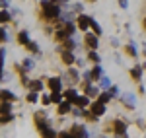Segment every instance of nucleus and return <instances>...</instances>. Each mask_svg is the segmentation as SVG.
<instances>
[{
  "instance_id": "1",
  "label": "nucleus",
  "mask_w": 146,
  "mask_h": 138,
  "mask_svg": "<svg viewBox=\"0 0 146 138\" xmlns=\"http://www.w3.org/2000/svg\"><path fill=\"white\" fill-rule=\"evenodd\" d=\"M41 8H43V18L45 20H56L60 18V2H41Z\"/></svg>"
},
{
  "instance_id": "2",
  "label": "nucleus",
  "mask_w": 146,
  "mask_h": 138,
  "mask_svg": "<svg viewBox=\"0 0 146 138\" xmlns=\"http://www.w3.org/2000/svg\"><path fill=\"white\" fill-rule=\"evenodd\" d=\"M35 125H37V128L43 132V130H47L49 128V123H47V119H45V113L43 111H39V113H35Z\"/></svg>"
},
{
  "instance_id": "3",
  "label": "nucleus",
  "mask_w": 146,
  "mask_h": 138,
  "mask_svg": "<svg viewBox=\"0 0 146 138\" xmlns=\"http://www.w3.org/2000/svg\"><path fill=\"white\" fill-rule=\"evenodd\" d=\"M47 86H49V90L53 93H60V90H62V80L60 78H49L47 80Z\"/></svg>"
},
{
  "instance_id": "4",
  "label": "nucleus",
  "mask_w": 146,
  "mask_h": 138,
  "mask_svg": "<svg viewBox=\"0 0 146 138\" xmlns=\"http://www.w3.org/2000/svg\"><path fill=\"white\" fill-rule=\"evenodd\" d=\"M113 132H115V136H125L127 125H125L121 119H115V121H113Z\"/></svg>"
},
{
  "instance_id": "5",
  "label": "nucleus",
  "mask_w": 146,
  "mask_h": 138,
  "mask_svg": "<svg viewBox=\"0 0 146 138\" xmlns=\"http://www.w3.org/2000/svg\"><path fill=\"white\" fill-rule=\"evenodd\" d=\"M76 25L80 27V31H86L88 27H92V18L84 16V14H80V16H78V20H76Z\"/></svg>"
},
{
  "instance_id": "6",
  "label": "nucleus",
  "mask_w": 146,
  "mask_h": 138,
  "mask_svg": "<svg viewBox=\"0 0 146 138\" xmlns=\"http://www.w3.org/2000/svg\"><path fill=\"white\" fill-rule=\"evenodd\" d=\"M70 134H72V138H88V130L82 125H74L70 128Z\"/></svg>"
},
{
  "instance_id": "7",
  "label": "nucleus",
  "mask_w": 146,
  "mask_h": 138,
  "mask_svg": "<svg viewBox=\"0 0 146 138\" xmlns=\"http://www.w3.org/2000/svg\"><path fill=\"white\" fill-rule=\"evenodd\" d=\"M123 103H125V107H129V109H135L136 107V97H135V93H131V92H127V93H123Z\"/></svg>"
},
{
  "instance_id": "8",
  "label": "nucleus",
  "mask_w": 146,
  "mask_h": 138,
  "mask_svg": "<svg viewBox=\"0 0 146 138\" xmlns=\"http://www.w3.org/2000/svg\"><path fill=\"white\" fill-rule=\"evenodd\" d=\"M16 101V95L8 90H0V103H12Z\"/></svg>"
},
{
  "instance_id": "9",
  "label": "nucleus",
  "mask_w": 146,
  "mask_h": 138,
  "mask_svg": "<svg viewBox=\"0 0 146 138\" xmlns=\"http://www.w3.org/2000/svg\"><path fill=\"white\" fill-rule=\"evenodd\" d=\"M84 41H86V45L90 47V49H98V35L88 33L86 37H84Z\"/></svg>"
},
{
  "instance_id": "10",
  "label": "nucleus",
  "mask_w": 146,
  "mask_h": 138,
  "mask_svg": "<svg viewBox=\"0 0 146 138\" xmlns=\"http://www.w3.org/2000/svg\"><path fill=\"white\" fill-rule=\"evenodd\" d=\"M101 78H103V70H101V66L100 64H96V66H94V70H92L90 72V80H101Z\"/></svg>"
},
{
  "instance_id": "11",
  "label": "nucleus",
  "mask_w": 146,
  "mask_h": 138,
  "mask_svg": "<svg viewBox=\"0 0 146 138\" xmlns=\"http://www.w3.org/2000/svg\"><path fill=\"white\" fill-rule=\"evenodd\" d=\"M92 113L96 117H101L105 113V105H101L100 101H96V103H92Z\"/></svg>"
},
{
  "instance_id": "12",
  "label": "nucleus",
  "mask_w": 146,
  "mask_h": 138,
  "mask_svg": "<svg viewBox=\"0 0 146 138\" xmlns=\"http://www.w3.org/2000/svg\"><path fill=\"white\" fill-rule=\"evenodd\" d=\"M64 97H66L68 103L74 105V101L78 99V93H76V90H66V92H64Z\"/></svg>"
},
{
  "instance_id": "13",
  "label": "nucleus",
  "mask_w": 146,
  "mask_h": 138,
  "mask_svg": "<svg viewBox=\"0 0 146 138\" xmlns=\"http://www.w3.org/2000/svg\"><path fill=\"white\" fill-rule=\"evenodd\" d=\"M70 105H72V103H68L66 99H64L62 103L58 105V115H66V113H70V109H72Z\"/></svg>"
},
{
  "instance_id": "14",
  "label": "nucleus",
  "mask_w": 146,
  "mask_h": 138,
  "mask_svg": "<svg viewBox=\"0 0 146 138\" xmlns=\"http://www.w3.org/2000/svg\"><path fill=\"white\" fill-rule=\"evenodd\" d=\"M68 39H70V35H68L64 29H58V31H56V41H58V43H66Z\"/></svg>"
},
{
  "instance_id": "15",
  "label": "nucleus",
  "mask_w": 146,
  "mask_h": 138,
  "mask_svg": "<svg viewBox=\"0 0 146 138\" xmlns=\"http://www.w3.org/2000/svg\"><path fill=\"white\" fill-rule=\"evenodd\" d=\"M18 43H22V45H29V35H27V31H20L18 33Z\"/></svg>"
},
{
  "instance_id": "16",
  "label": "nucleus",
  "mask_w": 146,
  "mask_h": 138,
  "mask_svg": "<svg viewBox=\"0 0 146 138\" xmlns=\"http://www.w3.org/2000/svg\"><path fill=\"white\" fill-rule=\"evenodd\" d=\"M74 105H76L78 109H84V107L88 105V95H78V99L74 101Z\"/></svg>"
},
{
  "instance_id": "17",
  "label": "nucleus",
  "mask_w": 146,
  "mask_h": 138,
  "mask_svg": "<svg viewBox=\"0 0 146 138\" xmlns=\"http://www.w3.org/2000/svg\"><path fill=\"white\" fill-rule=\"evenodd\" d=\"M29 88H31V92H41L43 90V82L41 80H33V82H29Z\"/></svg>"
},
{
  "instance_id": "18",
  "label": "nucleus",
  "mask_w": 146,
  "mask_h": 138,
  "mask_svg": "<svg viewBox=\"0 0 146 138\" xmlns=\"http://www.w3.org/2000/svg\"><path fill=\"white\" fill-rule=\"evenodd\" d=\"M62 62H64V64H72V62H74V55H72L70 51H62Z\"/></svg>"
},
{
  "instance_id": "19",
  "label": "nucleus",
  "mask_w": 146,
  "mask_h": 138,
  "mask_svg": "<svg viewBox=\"0 0 146 138\" xmlns=\"http://www.w3.org/2000/svg\"><path fill=\"white\" fill-rule=\"evenodd\" d=\"M140 74H142V66H140V64H136L135 68L131 70V76H133V80H140Z\"/></svg>"
},
{
  "instance_id": "20",
  "label": "nucleus",
  "mask_w": 146,
  "mask_h": 138,
  "mask_svg": "<svg viewBox=\"0 0 146 138\" xmlns=\"http://www.w3.org/2000/svg\"><path fill=\"white\" fill-rule=\"evenodd\" d=\"M86 95H88V97L100 95V90H98V88H94V86H90V84H86Z\"/></svg>"
},
{
  "instance_id": "21",
  "label": "nucleus",
  "mask_w": 146,
  "mask_h": 138,
  "mask_svg": "<svg viewBox=\"0 0 146 138\" xmlns=\"http://www.w3.org/2000/svg\"><path fill=\"white\" fill-rule=\"evenodd\" d=\"M0 115H12V105L10 103H0Z\"/></svg>"
},
{
  "instance_id": "22",
  "label": "nucleus",
  "mask_w": 146,
  "mask_h": 138,
  "mask_svg": "<svg viewBox=\"0 0 146 138\" xmlns=\"http://www.w3.org/2000/svg\"><path fill=\"white\" fill-rule=\"evenodd\" d=\"M41 136H43V138H58V134H56L55 130L49 127L47 130H43V132H41Z\"/></svg>"
},
{
  "instance_id": "23",
  "label": "nucleus",
  "mask_w": 146,
  "mask_h": 138,
  "mask_svg": "<svg viewBox=\"0 0 146 138\" xmlns=\"http://www.w3.org/2000/svg\"><path fill=\"white\" fill-rule=\"evenodd\" d=\"M60 29H64V31H66V33L68 35H72V33H74V29H76V27H74V23H72V22H64V23H62V27H60Z\"/></svg>"
},
{
  "instance_id": "24",
  "label": "nucleus",
  "mask_w": 146,
  "mask_h": 138,
  "mask_svg": "<svg viewBox=\"0 0 146 138\" xmlns=\"http://www.w3.org/2000/svg\"><path fill=\"white\" fill-rule=\"evenodd\" d=\"M66 74H68L66 78H68L70 82H78V80H80V76H78V72H76V70H72V68H70V70L66 72Z\"/></svg>"
},
{
  "instance_id": "25",
  "label": "nucleus",
  "mask_w": 146,
  "mask_h": 138,
  "mask_svg": "<svg viewBox=\"0 0 146 138\" xmlns=\"http://www.w3.org/2000/svg\"><path fill=\"white\" fill-rule=\"evenodd\" d=\"M109 99H111V95H109V92H107V93H100V103H101V105L109 103Z\"/></svg>"
},
{
  "instance_id": "26",
  "label": "nucleus",
  "mask_w": 146,
  "mask_h": 138,
  "mask_svg": "<svg viewBox=\"0 0 146 138\" xmlns=\"http://www.w3.org/2000/svg\"><path fill=\"white\" fill-rule=\"evenodd\" d=\"M92 29H94V35H101V27L96 20H92Z\"/></svg>"
},
{
  "instance_id": "27",
  "label": "nucleus",
  "mask_w": 146,
  "mask_h": 138,
  "mask_svg": "<svg viewBox=\"0 0 146 138\" xmlns=\"http://www.w3.org/2000/svg\"><path fill=\"white\" fill-rule=\"evenodd\" d=\"M88 58H90L92 62H96V64H100V60H101V58H100V55H98L96 51H92L90 55H88Z\"/></svg>"
},
{
  "instance_id": "28",
  "label": "nucleus",
  "mask_w": 146,
  "mask_h": 138,
  "mask_svg": "<svg viewBox=\"0 0 146 138\" xmlns=\"http://www.w3.org/2000/svg\"><path fill=\"white\" fill-rule=\"evenodd\" d=\"M4 22H10V12H6V10L0 12V23H4Z\"/></svg>"
},
{
  "instance_id": "29",
  "label": "nucleus",
  "mask_w": 146,
  "mask_h": 138,
  "mask_svg": "<svg viewBox=\"0 0 146 138\" xmlns=\"http://www.w3.org/2000/svg\"><path fill=\"white\" fill-rule=\"evenodd\" d=\"M10 121H14V115H0V125H6Z\"/></svg>"
},
{
  "instance_id": "30",
  "label": "nucleus",
  "mask_w": 146,
  "mask_h": 138,
  "mask_svg": "<svg viewBox=\"0 0 146 138\" xmlns=\"http://www.w3.org/2000/svg\"><path fill=\"white\" fill-rule=\"evenodd\" d=\"M14 70H16V72H18V74H20V76H22V78H25V68H23V66H20V64H18V62H16V64H14Z\"/></svg>"
},
{
  "instance_id": "31",
  "label": "nucleus",
  "mask_w": 146,
  "mask_h": 138,
  "mask_svg": "<svg viewBox=\"0 0 146 138\" xmlns=\"http://www.w3.org/2000/svg\"><path fill=\"white\" fill-rule=\"evenodd\" d=\"M51 103H62V97H60V93H53V95H51Z\"/></svg>"
},
{
  "instance_id": "32",
  "label": "nucleus",
  "mask_w": 146,
  "mask_h": 138,
  "mask_svg": "<svg viewBox=\"0 0 146 138\" xmlns=\"http://www.w3.org/2000/svg\"><path fill=\"white\" fill-rule=\"evenodd\" d=\"M127 53H129L131 57H136V49H135L133 43H129V45H127Z\"/></svg>"
},
{
  "instance_id": "33",
  "label": "nucleus",
  "mask_w": 146,
  "mask_h": 138,
  "mask_svg": "<svg viewBox=\"0 0 146 138\" xmlns=\"http://www.w3.org/2000/svg\"><path fill=\"white\" fill-rule=\"evenodd\" d=\"M64 47H66V49H64V51H70V53H72V49H74V47H76V43H74V41H72V39H68L66 43H64Z\"/></svg>"
},
{
  "instance_id": "34",
  "label": "nucleus",
  "mask_w": 146,
  "mask_h": 138,
  "mask_svg": "<svg viewBox=\"0 0 146 138\" xmlns=\"http://www.w3.org/2000/svg\"><path fill=\"white\" fill-rule=\"evenodd\" d=\"M27 101H29V103H35V101H37V93L29 92V93H27Z\"/></svg>"
},
{
  "instance_id": "35",
  "label": "nucleus",
  "mask_w": 146,
  "mask_h": 138,
  "mask_svg": "<svg viewBox=\"0 0 146 138\" xmlns=\"http://www.w3.org/2000/svg\"><path fill=\"white\" fill-rule=\"evenodd\" d=\"M23 68H25V70H31V68H33V60H31V58H27V60L23 62Z\"/></svg>"
},
{
  "instance_id": "36",
  "label": "nucleus",
  "mask_w": 146,
  "mask_h": 138,
  "mask_svg": "<svg viewBox=\"0 0 146 138\" xmlns=\"http://www.w3.org/2000/svg\"><path fill=\"white\" fill-rule=\"evenodd\" d=\"M84 119H86V121H92V123H94V121H96L98 117H96V115H94V113L90 111V113H84Z\"/></svg>"
},
{
  "instance_id": "37",
  "label": "nucleus",
  "mask_w": 146,
  "mask_h": 138,
  "mask_svg": "<svg viewBox=\"0 0 146 138\" xmlns=\"http://www.w3.org/2000/svg\"><path fill=\"white\" fill-rule=\"evenodd\" d=\"M117 93H119V88H117V86H111V90H109V95H111V97H117Z\"/></svg>"
},
{
  "instance_id": "38",
  "label": "nucleus",
  "mask_w": 146,
  "mask_h": 138,
  "mask_svg": "<svg viewBox=\"0 0 146 138\" xmlns=\"http://www.w3.org/2000/svg\"><path fill=\"white\" fill-rule=\"evenodd\" d=\"M41 103H43V105H49V103H51V95H47V93H45V95L41 97Z\"/></svg>"
},
{
  "instance_id": "39",
  "label": "nucleus",
  "mask_w": 146,
  "mask_h": 138,
  "mask_svg": "<svg viewBox=\"0 0 146 138\" xmlns=\"http://www.w3.org/2000/svg\"><path fill=\"white\" fill-rule=\"evenodd\" d=\"M27 49H29L31 53H37V51H39V47L35 45V43H31V41H29V45H27Z\"/></svg>"
},
{
  "instance_id": "40",
  "label": "nucleus",
  "mask_w": 146,
  "mask_h": 138,
  "mask_svg": "<svg viewBox=\"0 0 146 138\" xmlns=\"http://www.w3.org/2000/svg\"><path fill=\"white\" fill-rule=\"evenodd\" d=\"M58 138H72V134H70V132H64V130H62V132L58 134Z\"/></svg>"
},
{
  "instance_id": "41",
  "label": "nucleus",
  "mask_w": 146,
  "mask_h": 138,
  "mask_svg": "<svg viewBox=\"0 0 146 138\" xmlns=\"http://www.w3.org/2000/svg\"><path fill=\"white\" fill-rule=\"evenodd\" d=\"M101 86H103V88H109L111 84H109V80H107V78H101Z\"/></svg>"
},
{
  "instance_id": "42",
  "label": "nucleus",
  "mask_w": 146,
  "mask_h": 138,
  "mask_svg": "<svg viewBox=\"0 0 146 138\" xmlns=\"http://www.w3.org/2000/svg\"><path fill=\"white\" fill-rule=\"evenodd\" d=\"M0 41H6V31L0 27Z\"/></svg>"
},
{
  "instance_id": "43",
  "label": "nucleus",
  "mask_w": 146,
  "mask_h": 138,
  "mask_svg": "<svg viewBox=\"0 0 146 138\" xmlns=\"http://www.w3.org/2000/svg\"><path fill=\"white\" fill-rule=\"evenodd\" d=\"M142 49H144V55H146V43H142Z\"/></svg>"
},
{
  "instance_id": "44",
  "label": "nucleus",
  "mask_w": 146,
  "mask_h": 138,
  "mask_svg": "<svg viewBox=\"0 0 146 138\" xmlns=\"http://www.w3.org/2000/svg\"><path fill=\"white\" fill-rule=\"evenodd\" d=\"M142 25H144V27H146V18H144V22H142Z\"/></svg>"
},
{
  "instance_id": "45",
  "label": "nucleus",
  "mask_w": 146,
  "mask_h": 138,
  "mask_svg": "<svg viewBox=\"0 0 146 138\" xmlns=\"http://www.w3.org/2000/svg\"><path fill=\"white\" fill-rule=\"evenodd\" d=\"M125 138H127V136H125Z\"/></svg>"
}]
</instances>
